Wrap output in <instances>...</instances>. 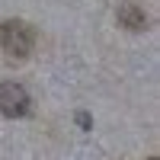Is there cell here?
I'll use <instances>...</instances> for the list:
<instances>
[{"mask_svg":"<svg viewBox=\"0 0 160 160\" xmlns=\"http://www.w3.org/2000/svg\"><path fill=\"white\" fill-rule=\"evenodd\" d=\"M0 48H3V55L13 58V61L29 58L32 48H35V32H32V26H26V22H19V19L0 22Z\"/></svg>","mask_w":160,"mask_h":160,"instance_id":"6da1fadb","label":"cell"},{"mask_svg":"<svg viewBox=\"0 0 160 160\" xmlns=\"http://www.w3.org/2000/svg\"><path fill=\"white\" fill-rule=\"evenodd\" d=\"M29 109H32L29 93L19 83H13V80H3L0 83V115L3 118H22V115H29Z\"/></svg>","mask_w":160,"mask_h":160,"instance_id":"7a4b0ae2","label":"cell"},{"mask_svg":"<svg viewBox=\"0 0 160 160\" xmlns=\"http://www.w3.org/2000/svg\"><path fill=\"white\" fill-rule=\"evenodd\" d=\"M118 26L128 32H144L148 29V16H144V10L138 3H122L118 7Z\"/></svg>","mask_w":160,"mask_h":160,"instance_id":"3957f363","label":"cell"},{"mask_svg":"<svg viewBox=\"0 0 160 160\" xmlns=\"http://www.w3.org/2000/svg\"><path fill=\"white\" fill-rule=\"evenodd\" d=\"M77 125H80V128H93V118H90L87 112H77Z\"/></svg>","mask_w":160,"mask_h":160,"instance_id":"277c9868","label":"cell"},{"mask_svg":"<svg viewBox=\"0 0 160 160\" xmlns=\"http://www.w3.org/2000/svg\"><path fill=\"white\" fill-rule=\"evenodd\" d=\"M148 160H157V157H148Z\"/></svg>","mask_w":160,"mask_h":160,"instance_id":"5b68a950","label":"cell"}]
</instances>
